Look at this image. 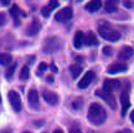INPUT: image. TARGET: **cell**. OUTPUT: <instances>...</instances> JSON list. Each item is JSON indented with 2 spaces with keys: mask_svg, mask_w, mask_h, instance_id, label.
Here are the masks:
<instances>
[{
  "mask_svg": "<svg viewBox=\"0 0 134 133\" xmlns=\"http://www.w3.org/2000/svg\"><path fill=\"white\" fill-rule=\"evenodd\" d=\"M87 118L94 126H100L105 122L107 119V112L103 108V106L99 103H92L88 108V113H87Z\"/></svg>",
  "mask_w": 134,
  "mask_h": 133,
  "instance_id": "6da1fadb",
  "label": "cell"
},
{
  "mask_svg": "<svg viewBox=\"0 0 134 133\" xmlns=\"http://www.w3.org/2000/svg\"><path fill=\"white\" fill-rule=\"evenodd\" d=\"M98 33L102 38L107 40V41H117V40H119L120 39V34L118 31H115L113 29L110 28V25L108 23H103V24L99 25V28H98Z\"/></svg>",
  "mask_w": 134,
  "mask_h": 133,
  "instance_id": "7a4b0ae2",
  "label": "cell"
},
{
  "mask_svg": "<svg viewBox=\"0 0 134 133\" xmlns=\"http://www.w3.org/2000/svg\"><path fill=\"white\" fill-rule=\"evenodd\" d=\"M61 47V44H60V40L57 38H48L45 40L43 42V46H42V51L45 54H55L57 52L58 50Z\"/></svg>",
  "mask_w": 134,
  "mask_h": 133,
  "instance_id": "3957f363",
  "label": "cell"
},
{
  "mask_svg": "<svg viewBox=\"0 0 134 133\" xmlns=\"http://www.w3.org/2000/svg\"><path fill=\"white\" fill-rule=\"evenodd\" d=\"M96 93L98 97H100L103 101H105V103L109 106L110 108H113V109L117 108V103H115V98H114L113 92H108V91H104L102 88V90H97Z\"/></svg>",
  "mask_w": 134,
  "mask_h": 133,
  "instance_id": "277c9868",
  "label": "cell"
},
{
  "mask_svg": "<svg viewBox=\"0 0 134 133\" xmlns=\"http://www.w3.org/2000/svg\"><path fill=\"white\" fill-rule=\"evenodd\" d=\"M8 97H9L10 105H11L13 109L15 112H20L21 108H23V103H21V97H20L19 93L16 91H10Z\"/></svg>",
  "mask_w": 134,
  "mask_h": 133,
  "instance_id": "5b68a950",
  "label": "cell"
},
{
  "mask_svg": "<svg viewBox=\"0 0 134 133\" xmlns=\"http://www.w3.org/2000/svg\"><path fill=\"white\" fill-rule=\"evenodd\" d=\"M73 16V10L70 6H66L58 11L57 14L55 15V20L56 21H60V23H65V21H68L70 19H72Z\"/></svg>",
  "mask_w": 134,
  "mask_h": 133,
  "instance_id": "8992f818",
  "label": "cell"
},
{
  "mask_svg": "<svg viewBox=\"0 0 134 133\" xmlns=\"http://www.w3.org/2000/svg\"><path fill=\"white\" fill-rule=\"evenodd\" d=\"M93 78H94V72H93V71L86 72V73L83 75V77L81 78L80 83H78V88H81V90L87 88L88 86L91 85V82L93 81Z\"/></svg>",
  "mask_w": 134,
  "mask_h": 133,
  "instance_id": "52a82bcc",
  "label": "cell"
},
{
  "mask_svg": "<svg viewBox=\"0 0 134 133\" xmlns=\"http://www.w3.org/2000/svg\"><path fill=\"white\" fill-rule=\"evenodd\" d=\"M120 103H122V116L124 117L130 107V100L128 91H123V93L120 96Z\"/></svg>",
  "mask_w": 134,
  "mask_h": 133,
  "instance_id": "ba28073f",
  "label": "cell"
},
{
  "mask_svg": "<svg viewBox=\"0 0 134 133\" xmlns=\"http://www.w3.org/2000/svg\"><path fill=\"white\" fill-rule=\"evenodd\" d=\"M128 70V66L125 63H119V62H115V63H112L110 66H108L107 68V72L110 73V75H114V73H120V72H125Z\"/></svg>",
  "mask_w": 134,
  "mask_h": 133,
  "instance_id": "9c48e42d",
  "label": "cell"
},
{
  "mask_svg": "<svg viewBox=\"0 0 134 133\" xmlns=\"http://www.w3.org/2000/svg\"><path fill=\"white\" fill-rule=\"evenodd\" d=\"M134 55V50L130 46H123V47L120 49L119 54H118V57H119V60H123V61H128L130 60Z\"/></svg>",
  "mask_w": 134,
  "mask_h": 133,
  "instance_id": "30bf717a",
  "label": "cell"
},
{
  "mask_svg": "<svg viewBox=\"0 0 134 133\" xmlns=\"http://www.w3.org/2000/svg\"><path fill=\"white\" fill-rule=\"evenodd\" d=\"M120 87V83L118 80H109L107 78L103 83V90L104 91H108V92H113V91L118 90Z\"/></svg>",
  "mask_w": 134,
  "mask_h": 133,
  "instance_id": "8fae6325",
  "label": "cell"
},
{
  "mask_svg": "<svg viewBox=\"0 0 134 133\" xmlns=\"http://www.w3.org/2000/svg\"><path fill=\"white\" fill-rule=\"evenodd\" d=\"M43 100L47 102L48 105L51 106H56L58 103V96L55 92H50V91H45L42 93Z\"/></svg>",
  "mask_w": 134,
  "mask_h": 133,
  "instance_id": "7c38bea8",
  "label": "cell"
},
{
  "mask_svg": "<svg viewBox=\"0 0 134 133\" xmlns=\"http://www.w3.org/2000/svg\"><path fill=\"white\" fill-rule=\"evenodd\" d=\"M41 30V24L38 23V20H34L32 23L27 26L26 29V34L29 35V36H35L36 34H38V31Z\"/></svg>",
  "mask_w": 134,
  "mask_h": 133,
  "instance_id": "4fadbf2b",
  "label": "cell"
},
{
  "mask_svg": "<svg viewBox=\"0 0 134 133\" xmlns=\"http://www.w3.org/2000/svg\"><path fill=\"white\" fill-rule=\"evenodd\" d=\"M58 6V1L57 0H50L48 1V4L46 5V6H43L42 10H41V14L45 16V18H48L50 16V14H51V11H52L53 9H56Z\"/></svg>",
  "mask_w": 134,
  "mask_h": 133,
  "instance_id": "5bb4252c",
  "label": "cell"
},
{
  "mask_svg": "<svg viewBox=\"0 0 134 133\" xmlns=\"http://www.w3.org/2000/svg\"><path fill=\"white\" fill-rule=\"evenodd\" d=\"M86 10L90 13H96L102 8V0H91L86 4Z\"/></svg>",
  "mask_w": 134,
  "mask_h": 133,
  "instance_id": "9a60e30c",
  "label": "cell"
},
{
  "mask_svg": "<svg viewBox=\"0 0 134 133\" xmlns=\"http://www.w3.org/2000/svg\"><path fill=\"white\" fill-rule=\"evenodd\" d=\"M85 44V34L82 31H77L73 38V46L76 49H81Z\"/></svg>",
  "mask_w": 134,
  "mask_h": 133,
  "instance_id": "2e32d148",
  "label": "cell"
},
{
  "mask_svg": "<svg viewBox=\"0 0 134 133\" xmlns=\"http://www.w3.org/2000/svg\"><path fill=\"white\" fill-rule=\"evenodd\" d=\"M118 3H119L118 0H105V4H104L105 11L109 13V14L117 11V9H118Z\"/></svg>",
  "mask_w": 134,
  "mask_h": 133,
  "instance_id": "e0dca14e",
  "label": "cell"
},
{
  "mask_svg": "<svg viewBox=\"0 0 134 133\" xmlns=\"http://www.w3.org/2000/svg\"><path fill=\"white\" fill-rule=\"evenodd\" d=\"M85 44H87L88 46H96V45H98L97 36L92 33V31H90V33L85 36Z\"/></svg>",
  "mask_w": 134,
  "mask_h": 133,
  "instance_id": "ac0fdd59",
  "label": "cell"
},
{
  "mask_svg": "<svg viewBox=\"0 0 134 133\" xmlns=\"http://www.w3.org/2000/svg\"><path fill=\"white\" fill-rule=\"evenodd\" d=\"M27 100L32 106H36L38 103V92L36 90H31L27 93Z\"/></svg>",
  "mask_w": 134,
  "mask_h": 133,
  "instance_id": "d6986e66",
  "label": "cell"
},
{
  "mask_svg": "<svg viewBox=\"0 0 134 133\" xmlns=\"http://www.w3.org/2000/svg\"><path fill=\"white\" fill-rule=\"evenodd\" d=\"M70 71H71V75L73 78H77L82 73V66L77 65V63H73L70 66Z\"/></svg>",
  "mask_w": 134,
  "mask_h": 133,
  "instance_id": "ffe728a7",
  "label": "cell"
},
{
  "mask_svg": "<svg viewBox=\"0 0 134 133\" xmlns=\"http://www.w3.org/2000/svg\"><path fill=\"white\" fill-rule=\"evenodd\" d=\"M13 61V57L9 54H0V65L1 66H9Z\"/></svg>",
  "mask_w": 134,
  "mask_h": 133,
  "instance_id": "44dd1931",
  "label": "cell"
},
{
  "mask_svg": "<svg viewBox=\"0 0 134 133\" xmlns=\"http://www.w3.org/2000/svg\"><path fill=\"white\" fill-rule=\"evenodd\" d=\"M10 15L13 16V19L15 21V25H19V16H20V10L16 5H13L10 9Z\"/></svg>",
  "mask_w": 134,
  "mask_h": 133,
  "instance_id": "7402d4cb",
  "label": "cell"
},
{
  "mask_svg": "<svg viewBox=\"0 0 134 133\" xmlns=\"http://www.w3.org/2000/svg\"><path fill=\"white\" fill-rule=\"evenodd\" d=\"M30 77V70H29V67L27 66H24L23 68H21V71H20V78L21 80H24L26 81L27 78Z\"/></svg>",
  "mask_w": 134,
  "mask_h": 133,
  "instance_id": "603a6c76",
  "label": "cell"
},
{
  "mask_svg": "<svg viewBox=\"0 0 134 133\" xmlns=\"http://www.w3.org/2000/svg\"><path fill=\"white\" fill-rule=\"evenodd\" d=\"M82 105H83V101H82V98H77V100H75L73 102H72V107H73L75 109L81 108Z\"/></svg>",
  "mask_w": 134,
  "mask_h": 133,
  "instance_id": "cb8c5ba5",
  "label": "cell"
},
{
  "mask_svg": "<svg viewBox=\"0 0 134 133\" xmlns=\"http://www.w3.org/2000/svg\"><path fill=\"white\" fill-rule=\"evenodd\" d=\"M15 68H16V63H11V67H10L9 70L6 71V78H11V77H13Z\"/></svg>",
  "mask_w": 134,
  "mask_h": 133,
  "instance_id": "d4e9b609",
  "label": "cell"
},
{
  "mask_svg": "<svg viewBox=\"0 0 134 133\" xmlns=\"http://www.w3.org/2000/svg\"><path fill=\"white\" fill-rule=\"evenodd\" d=\"M102 52L104 54L105 56H110L113 54V49L110 47V46H104V47L102 49Z\"/></svg>",
  "mask_w": 134,
  "mask_h": 133,
  "instance_id": "484cf974",
  "label": "cell"
},
{
  "mask_svg": "<svg viewBox=\"0 0 134 133\" xmlns=\"http://www.w3.org/2000/svg\"><path fill=\"white\" fill-rule=\"evenodd\" d=\"M46 68H47V65H46V63H45V62H41V63H40V66H38V75H41V73H40V72H42V71H45V70H46Z\"/></svg>",
  "mask_w": 134,
  "mask_h": 133,
  "instance_id": "4316f807",
  "label": "cell"
},
{
  "mask_svg": "<svg viewBox=\"0 0 134 133\" xmlns=\"http://www.w3.org/2000/svg\"><path fill=\"white\" fill-rule=\"evenodd\" d=\"M5 23H6V16L3 13H0V26L5 25Z\"/></svg>",
  "mask_w": 134,
  "mask_h": 133,
  "instance_id": "83f0119b",
  "label": "cell"
},
{
  "mask_svg": "<svg viewBox=\"0 0 134 133\" xmlns=\"http://www.w3.org/2000/svg\"><path fill=\"white\" fill-rule=\"evenodd\" d=\"M70 133H82V132H81V129H80V128H77V127H73V128L70 129Z\"/></svg>",
  "mask_w": 134,
  "mask_h": 133,
  "instance_id": "f1b7e54d",
  "label": "cell"
},
{
  "mask_svg": "<svg viewBox=\"0 0 134 133\" xmlns=\"http://www.w3.org/2000/svg\"><path fill=\"white\" fill-rule=\"evenodd\" d=\"M124 5L127 6V8H132V6H133V4L130 3L129 0H124Z\"/></svg>",
  "mask_w": 134,
  "mask_h": 133,
  "instance_id": "f546056e",
  "label": "cell"
},
{
  "mask_svg": "<svg viewBox=\"0 0 134 133\" xmlns=\"http://www.w3.org/2000/svg\"><path fill=\"white\" fill-rule=\"evenodd\" d=\"M115 133H132V131L130 129H123V131H118V132H115Z\"/></svg>",
  "mask_w": 134,
  "mask_h": 133,
  "instance_id": "4dcf8cb0",
  "label": "cell"
},
{
  "mask_svg": "<svg viewBox=\"0 0 134 133\" xmlns=\"http://www.w3.org/2000/svg\"><path fill=\"white\" fill-rule=\"evenodd\" d=\"M130 121L134 123V109L132 111V113H130Z\"/></svg>",
  "mask_w": 134,
  "mask_h": 133,
  "instance_id": "1f68e13d",
  "label": "cell"
},
{
  "mask_svg": "<svg viewBox=\"0 0 134 133\" xmlns=\"http://www.w3.org/2000/svg\"><path fill=\"white\" fill-rule=\"evenodd\" d=\"M0 133H11V129H4V131H1Z\"/></svg>",
  "mask_w": 134,
  "mask_h": 133,
  "instance_id": "d6a6232c",
  "label": "cell"
},
{
  "mask_svg": "<svg viewBox=\"0 0 134 133\" xmlns=\"http://www.w3.org/2000/svg\"><path fill=\"white\" fill-rule=\"evenodd\" d=\"M9 1H10V0H3V4H4V5H8V4H9Z\"/></svg>",
  "mask_w": 134,
  "mask_h": 133,
  "instance_id": "836d02e7",
  "label": "cell"
},
{
  "mask_svg": "<svg viewBox=\"0 0 134 133\" xmlns=\"http://www.w3.org/2000/svg\"><path fill=\"white\" fill-rule=\"evenodd\" d=\"M53 133H63L61 129H56V131H53Z\"/></svg>",
  "mask_w": 134,
  "mask_h": 133,
  "instance_id": "e575fe53",
  "label": "cell"
},
{
  "mask_svg": "<svg viewBox=\"0 0 134 133\" xmlns=\"http://www.w3.org/2000/svg\"><path fill=\"white\" fill-rule=\"evenodd\" d=\"M51 68H52V71H57V68H56V67H55V66H53V65H52V66H51Z\"/></svg>",
  "mask_w": 134,
  "mask_h": 133,
  "instance_id": "d590c367",
  "label": "cell"
},
{
  "mask_svg": "<svg viewBox=\"0 0 134 133\" xmlns=\"http://www.w3.org/2000/svg\"><path fill=\"white\" fill-rule=\"evenodd\" d=\"M47 81H50V82H51V81H53V78H52V77H47Z\"/></svg>",
  "mask_w": 134,
  "mask_h": 133,
  "instance_id": "8d00e7d4",
  "label": "cell"
},
{
  "mask_svg": "<svg viewBox=\"0 0 134 133\" xmlns=\"http://www.w3.org/2000/svg\"><path fill=\"white\" fill-rule=\"evenodd\" d=\"M24 133H30V132H24Z\"/></svg>",
  "mask_w": 134,
  "mask_h": 133,
  "instance_id": "74e56055",
  "label": "cell"
},
{
  "mask_svg": "<svg viewBox=\"0 0 134 133\" xmlns=\"http://www.w3.org/2000/svg\"><path fill=\"white\" fill-rule=\"evenodd\" d=\"M0 101H1V97H0Z\"/></svg>",
  "mask_w": 134,
  "mask_h": 133,
  "instance_id": "f35d334b",
  "label": "cell"
}]
</instances>
